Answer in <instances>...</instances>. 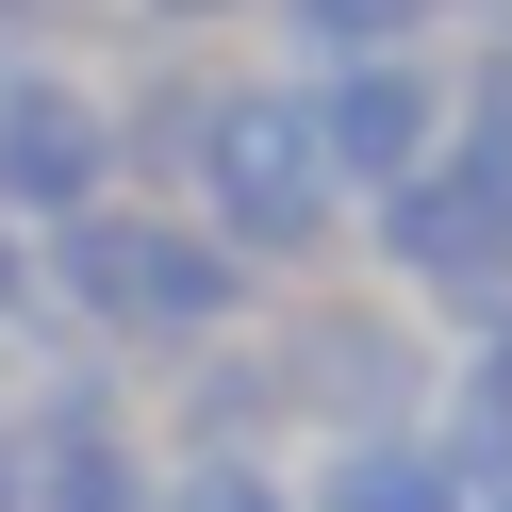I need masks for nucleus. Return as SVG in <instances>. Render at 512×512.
Listing matches in <instances>:
<instances>
[{
    "instance_id": "obj_10",
    "label": "nucleus",
    "mask_w": 512,
    "mask_h": 512,
    "mask_svg": "<svg viewBox=\"0 0 512 512\" xmlns=\"http://www.w3.org/2000/svg\"><path fill=\"white\" fill-rule=\"evenodd\" d=\"M446 166H479L512 199V34H463V50H446Z\"/></svg>"
},
{
    "instance_id": "obj_13",
    "label": "nucleus",
    "mask_w": 512,
    "mask_h": 512,
    "mask_svg": "<svg viewBox=\"0 0 512 512\" xmlns=\"http://www.w3.org/2000/svg\"><path fill=\"white\" fill-rule=\"evenodd\" d=\"M67 17H83V0H0V67H50V50H67Z\"/></svg>"
},
{
    "instance_id": "obj_5",
    "label": "nucleus",
    "mask_w": 512,
    "mask_h": 512,
    "mask_svg": "<svg viewBox=\"0 0 512 512\" xmlns=\"http://www.w3.org/2000/svg\"><path fill=\"white\" fill-rule=\"evenodd\" d=\"M298 100H314V149H331L347 215H364L446 149V50H347V67H298Z\"/></svg>"
},
{
    "instance_id": "obj_17",
    "label": "nucleus",
    "mask_w": 512,
    "mask_h": 512,
    "mask_svg": "<svg viewBox=\"0 0 512 512\" xmlns=\"http://www.w3.org/2000/svg\"><path fill=\"white\" fill-rule=\"evenodd\" d=\"M479 34H512V0H479Z\"/></svg>"
},
{
    "instance_id": "obj_4",
    "label": "nucleus",
    "mask_w": 512,
    "mask_h": 512,
    "mask_svg": "<svg viewBox=\"0 0 512 512\" xmlns=\"http://www.w3.org/2000/svg\"><path fill=\"white\" fill-rule=\"evenodd\" d=\"M116 83L100 67H67V50H50V67H0V215H17V232H67L83 199H116Z\"/></svg>"
},
{
    "instance_id": "obj_15",
    "label": "nucleus",
    "mask_w": 512,
    "mask_h": 512,
    "mask_svg": "<svg viewBox=\"0 0 512 512\" xmlns=\"http://www.w3.org/2000/svg\"><path fill=\"white\" fill-rule=\"evenodd\" d=\"M34 496V446H17V397H0V512Z\"/></svg>"
},
{
    "instance_id": "obj_6",
    "label": "nucleus",
    "mask_w": 512,
    "mask_h": 512,
    "mask_svg": "<svg viewBox=\"0 0 512 512\" xmlns=\"http://www.w3.org/2000/svg\"><path fill=\"white\" fill-rule=\"evenodd\" d=\"M298 512H463V479L430 430H331L298 463Z\"/></svg>"
},
{
    "instance_id": "obj_8",
    "label": "nucleus",
    "mask_w": 512,
    "mask_h": 512,
    "mask_svg": "<svg viewBox=\"0 0 512 512\" xmlns=\"http://www.w3.org/2000/svg\"><path fill=\"white\" fill-rule=\"evenodd\" d=\"M17 446H34V496L17 512H149L166 496V463L133 430H17Z\"/></svg>"
},
{
    "instance_id": "obj_7",
    "label": "nucleus",
    "mask_w": 512,
    "mask_h": 512,
    "mask_svg": "<svg viewBox=\"0 0 512 512\" xmlns=\"http://www.w3.org/2000/svg\"><path fill=\"white\" fill-rule=\"evenodd\" d=\"M298 430V397H281V347L265 331H215V347H182V446H265Z\"/></svg>"
},
{
    "instance_id": "obj_1",
    "label": "nucleus",
    "mask_w": 512,
    "mask_h": 512,
    "mask_svg": "<svg viewBox=\"0 0 512 512\" xmlns=\"http://www.w3.org/2000/svg\"><path fill=\"white\" fill-rule=\"evenodd\" d=\"M34 298H50V331H83V347H149V364H182V347L248 331L265 281H248L182 199H133V182H116V199H83L67 232H34Z\"/></svg>"
},
{
    "instance_id": "obj_3",
    "label": "nucleus",
    "mask_w": 512,
    "mask_h": 512,
    "mask_svg": "<svg viewBox=\"0 0 512 512\" xmlns=\"http://www.w3.org/2000/svg\"><path fill=\"white\" fill-rule=\"evenodd\" d=\"M265 347H281V397H298L314 446L331 430H430V397H446V347L397 281H298Z\"/></svg>"
},
{
    "instance_id": "obj_16",
    "label": "nucleus",
    "mask_w": 512,
    "mask_h": 512,
    "mask_svg": "<svg viewBox=\"0 0 512 512\" xmlns=\"http://www.w3.org/2000/svg\"><path fill=\"white\" fill-rule=\"evenodd\" d=\"M463 512H512V479H479V496H463Z\"/></svg>"
},
{
    "instance_id": "obj_12",
    "label": "nucleus",
    "mask_w": 512,
    "mask_h": 512,
    "mask_svg": "<svg viewBox=\"0 0 512 512\" xmlns=\"http://www.w3.org/2000/svg\"><path fill=\"white\" fill-rule=\"evenodd\" d=\"M116 17H133V34H182V50H199V34H232V17H265V0H116Z\"/></svg>"
},
{
    "instance_id": "obj_11",
    "label": "nucleus",
    "mask_w": 512,
    "mask_h": 512,
    "mask_svg": "<svg viewBox=\"0 0 512 512\" xmlns=\"http://www.w3.org/2000/svg\"><path fill=\"white\" fill-rule=\"evenodd\" d=\"M149 512H298V479H281V463H248V446H182Z\"/></svg>"
},
{
    "instance_id": "obj_9",
    "label": "nucleus",
    "mask_w": 512,
    "mask_h": 512,
    "mask_svg": "<svg viewBox=\"0 0 512 512\" xmlns=\"http://www.w3.org/2000/svg\"><path fill=\"white\" fill-rule=\"evenodd\" d=\"M463 0H265L281 67H347V50H446Z\"/></svg>"
},
{
    "instance_id": "obj_2",
    "label": "nucleus",
    "mask_w": 512,
    "mask_h": 512,
    "mask_svg": "<svg viewBox=\"0 0 512 512\" xmlns=\"http://www.w3.org/2000/svg\"><path fill=\"white\" fill-rule=\"evenodd\" d=\"M182 215H199L215 248H232L265 298H298V281H331L347 265V182H331V149H314V100H298V67H265L248 83L232 67V100H215V133H199V182H182Z\"/></svg>"
},
{
    "instance_id": "obj_14",
    "label": "nucleus",
    "mask_w": 512,
    "mask_h": 512,
    "mask_svg": "<svg viewBox=\"0 0 512 512\" xmlns=\"http://www.w3.org/2000/svg\"><path fill=\"white\" fill-rule=\"evenodd\" d=\"M34 314H50V298H34V232L0 215V331H34Z\"/></svg>"
}]
</instances>
